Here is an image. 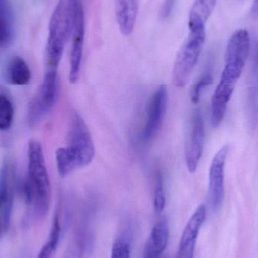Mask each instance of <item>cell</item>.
<instances>
[{
    "label": "cell",
    "instance_id": "obj_8",
    "mask_svg": "<svg viewBox=\"0 0 258 258\" xmlns=\"http://www.w3.org/2000/svg\"><path fill=\"white\" fill-rule=\"evenodd\" d=\"M205 144V125L203 116L197 112L192 118L189 137L185 150V159L188 171L194 173L203 156Z\"/></svg>",
    "mask_w": 258,
    "mask_h": 258
},
{
    "label": "cell",
    "instance_id": "obj_10",
    "mask_svg": "<svg viewBox=\"0 0 258 258\" xmlns=\"http://www.w3.org/2000/svg\"><path fill=\"white\" fill-rule=\"evenodd\" d=\"M207 210L205 205L197 208L183 229L177 258H194L196 245L202 226L206 221Z\"/></svg>",
    "mask_w": 258,
    "mask_h": 258
},
{
    "label": "cell",
    "instance_id": "obj_21",
    "mask_svg": "<svg viewBox=\"0 0 258 258\" xmlns=\"http://www.w3.org/2000/svg\"><path fill=\"white\" fill-rule=\"evenodd\" d=\"M57 248V244L54 243L48 239L45 245L41 249L37 258H51Z\"/></svg>",
    "mask_w": 258,
    "mask_h": 258
},
{
    "label": "cell",
    "instance_id": "obj_2",
    "mask_svg": "<svg viewBox=\"0 0 258 258\" xmlns=\"http://www.w3.org/2000/svg\"><path fill=\"white\" fill-rule=\"evenodd\" d=\"M95 148L92 134L86 122L77 112L71 116L68 145L56 151V165L60 177L90 165L95 157Z\"/></svg>",
    "mask_w": 258,
    "mask_h": 258
},
{
    "label": "cell",
    "instance_id": "obj_7",
    "mask_svg": "<svg viewBox=\"0 0 258 258\" xmlns=\"http://www.w3.org/2000/svg\"><path fill=\"white\" fill-rule=\"evenodd\" d=\"M228 153V146L221 147L214 156L209 168V202L213 211H218L224 201L225 165Z\"/></svg>",
    "mask_w": 258,
    "mask_h": 258
},
{
    "label": "cell",
    "instance_id": "obj_11",
    "mask_svg": "<svg viewBox=\"0 0 258 258\" xmlns=\"http://www.w3.org/2000/svg\"><path fill=\"white\" fill-rule=\"evenodd\" d=\"M14 202V189L10 180L9 167L7 162L0 168V217L3 230L10 226L11 215Z\"/></svg>",
    "mask_w": 258,
    "mask_h": 258
},
{
    "label": "cell",
    "instance_id": "obj_13",
    "mask_svg": "<svg viewBox=\"0 0 258 258\" xmlns=\"http://www.w3.org/2000/svg\"><path fill=\"white\" fill-rule=\"evenodd\" d=\"M139 0H115L116 20L121 33L128 36L133 31L138 13Z\"/></svg>",
    "mask_w": 258,
    "mask_h": 258
},
{
    "label": "cell",
    "instance_id": "obj_6",
    "mask_svg": "<svg viewBox=\"0 0 258 258\" xmlns=\"http://www.w3.org/2000/svg\"><path fill=\"white\" fill-rule=\"evenodd\" d=\"M168 94L166 86H159L152 94L146 111L145 122L143 128L142 139L149 142L160 128L166 113Z\"/></svg>",
    "mask_w": 258,
    "mask_h": 258
},
{
    "label": "cell",
    "instance_id": "obj_4",
    "mask_svg": "<svg viewBox=\"0 0 258 258\" xmlns=\"http://www.w3.org/2000/svg\"><path fill=\"white\" fill-rule=\"evenodd\" d=\"M206 27L189 30V33L177 53L173 80L177 87H185L197 65L206 41Z\"/></svg>",
    "mask_w": 258,
    "mask_h": 258
},
{
    "label": "cell",
    "instance_id": "obj_14",
    "mask_svg": "<svg viewBox=\"0 0 258 258\" xmlns=\"http://www.w3.org/2000/svg\"><path fill=\"white\" fill-rule=\"evenodd\" d=\"M4 77L9 85L27 86L31 81V71L24 59L20 56H15L6 66Z\"/></svg>",
    "mask_w": 258,
    "mask_h": 258
},
{
    "label": "cell",
    "instance_id": "obj_20",
    "mask_svg": "<svg viewBox=\"0 0 258 258\" xmlns=\"http://www.w3.org/2000/svg\"><path fill=\"white\" fill-rule=\"evenodd\" d=\"M111 258H130V245L126 239L119 238L114 242Z\"/></svg>",
    "mask_w": 258,
    "mask_h": 258
},
{
    "label": "cell",
    "instance_id": "obj_22",
    "mask_svg": "<svg viewBox=\"0 0 258 258\" xmlns=\"http://www.w3.org/2000/svg\"><path fill=\"white\" fill-rule=\"evenodd\" d=\"M175 1L176 0H165L162 12L163 18H167L170 15L171 10H172L173 6H174V3H175Z\"/></svg>",
    "mask_w": 258,
    "mask_h": 258
},
{
    "label": "cell",
    "instance_id": "obj_23",
    "mask_svg": "<svg viewBox=\"0 0 258 258\" xmlns=\"http://www.w3.org/2000/svg\"><path fill=\"white\" fill-rule=\"evenodd\" d=\"M251 15L254 18H258V0H253L251 8Z\"/></svg>",
    "mask_w": 258,
    "mask_h": 258
},
{
    "label": "cell",
    "instance_id": "obj_18",
    "mask_svg": "<svg viewBox=\"0 0 258 258\" xmlns=\"http://www.w3.org/2000/svg\"><path fill=\"white\" fill-rule=\"evenodd\" d=\"M166 197H165V188H164L163 176L160 171H157L155 178L154 197L153 206L155 212L157 214L162 213L165 209Z\"/></svg>",
    "mask_w": 258,
    "mask_h": 258
},
{
    "label": "cell",
    "instance_id": "obj_16",
    "mask_svg": "<svg viewBox=\"0 0 258 258\" xmlns=\"http://www.w3.org/2000/svg\"><path fill=\"white\" fill-rule=\"evenodd\" d=\"M14 36V15L9 0H0V48L12 42Z\"/></svg>",
    "mask_w": 258,
    "mask_h": 258
},
{
    "label": "cell",
    "instance_id": "obj_9",
    "mask_svg": "<svg viewBox=\"0 0 258 258\" xmlns=\"http://www.w3.org/2000/svg\"><path fill=\"white\" fill-rule=\"evenodd\" d=\"M71 36H72V46H71V59H70L69 80L71 83L75 84L80 78L85 38L84 11L80 1L77 7L75 22H74Z\"/></svg>",
    "mask_w": 258,
    "mask_h": 258
},
{
    "label": "cell",
    "instance_id": "obj_15",
    "mask_svg": "<svg viewBox=\"0 0 258 258\" xmlns=\"http://www.w3.org/2000/svg\"><path fill=\"white\" fill-rule=\"evenodd\" d=\"M217 0H195L189 12V30L206 27V24L216 6Z\"/></svg>",
    "mask_w": 258,
    "mask_h": 258
},
{
    "label": "cell",
    "instance_id": "obj_24",
    "mask_svg": "<svg viewBox=\"0 0 258 258\" xmlns=\"http://www.w3.org/2000/svg\"><path fill=\"white\" fill-rule=\"evenodd\" d=\"M3 225H2V221H1V217H0V236L2 235V232H3Z\"/></svg>",
    "mask_w": 258,
    "mask_h": 258
},
{
    "label": "cell",
    "instance_id": "obj_12",
    "mask_svg": "<svg viewBox=\"0 0 258 258\" xmlns=\"http://www.w3.org/2000/svg\"><path fill=\"white\" fill-rule=\"evenodd\" d=\"M169 228L166 220H160L152 229L143 258H160L168 245Z\"/></svg>",
    "mask_w": 258,
    "mask_h": 258
},
{
    "label": "cell",
    "instance_id": "obj_3",
    "mask_svg": "<svg viewBox=\"0 0 258 258\" xmlns=\"http://www.w3.org/2000/svg\"><path fill=\"white\" fill-rule=\"evenodd\" d=\"M80 0H59L48 27L45 48V70L57 71L65 45L72 35Z\"/></svg>",
    "mask_w": 258,
    "mask_h": 258
},
{
    "label": "cell",
    "instance_id": "obj_17",
    "mask_svg": "<svg viewBox=\"0 0 258 258\" xmlns=\"http://www.w3.org/2000/svg\"><path fill=\"white\" fill-rule=\"evenodd\" d=\"M15 110L11 100L0 94V131L11 128L13 122Z\"/></svg>",
    "mask_w": 258,
    "mask_h": 258
},
{
    "label": "cell",
    "instance_id": "obj_1",
    "mask_svg": "<svg viewBox=\"0 0 258 258\" xmlns=\"http://www.w3.org/2000/svg\"><path fill=\"white\" fill-rule=\"evenodd\" d=\"M27 158V176L23 186V194L33 218L39 220L48 213L51 195L43 150L39 141L31 140L29 142Z\"/></svg>",
    "mask_w": 258,
    "mask_h": 258
},
{
    "label": "cell",
    "instance_id": "obj_19",
    "mask_svg": "<svg viewBox=\"0 0 258 258\" xmlns=\"http://www.w3.org/2000/svg\"><path fill=\"white\" fill-rule=\"evenodd\" d=\"M213 80L212 74H206L194 84L190 92V100L192 103L195 104H198L202 92L206 87L213 83Z\"/></svg>",
    "mask_w": 258,
    "mask_h": 258
},
{
    "label": "cell",
    "instance_id": "obj_5",
    "mask_svg": "<svg viewBox=\"0 0 258 258\" xmlns=\"http://www.w3.org/2000/svg\"><path fill=\"white\" fill-rule=\"evenodd\" d=\"M57 94V71L45 70L43 80L37 93L29 104L27 120L31 127L39 122L51 111L55 104Z\"/></svg>",
    "mask_w": 258,
    "mask_h": 258
}]
</instances>
